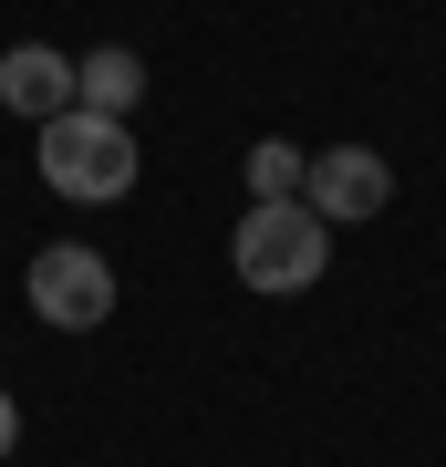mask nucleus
I'll use <instances>...</instances> for the list:
<instances>
[{"label": "nucleus", "mask_w": 446, "mask_h": 467, "mask_svg": "<svg viewBox=\"0 0 446 467\" xmlns=\"http://www.w3.org/2000/svg\"><path fill=\"white\" fill-rule=\"evenodd\" d=\"M42 135V187L52 198H73V208H115L135 177H146V146H135V125L125 115H52V125H32Z\"/></svg>", "instance_id": "f257e3e1"}, {"label": "nucleus", "mask_w": 446, "mask_h": 467, "mask_svg": "<svg viewBox=\"0 0 446 467\" xmlns=\"http://www.w3.org/2000/svg\"><path fill=\"white\" fill-rule=\"evenodd\" d=\"M229 270L249 291H312L322 270H332V218L322 208H301V198H249V218L229 229Z\"/></svg>", "instance_id": "f03ea898"}, {"label": "nucleus", "mask_w": 446, "mask_h": 467, "mask_svg": "<svg viewBox=\"0 0 446 467\" xmlns=\"http://www.w3.org/2000/svg\"><path fill=\"white\" fill-rule=\"evenodd\" d=\"M21 291H32V322H52V333H94V322H115V260H104L94 239H52V250H32Z\"/></svg>", "instance_id": "7ed1b4c3"}, {"label": "nucleus", "mask_w": 446, "mask_h": 467, "mask_svg": "<svg viewBox=\"0 0 446 467\" xmlns=\"http://www.w3.org/2000/svg\"><path fill=\"white\" fill-rule=\"evenodd\" d=\"M301 208H322L332 229H353V218H384V208H395V167H384L374 146H322L312 167H301Z\"/></svg>", "instance_id": "20e7f679"}, {"label": "nucleus", "mask_w": 446, "mask_h": 467, "mask_svg": "<svg viewBox=\"0 0 446 467\" xmlns=\"http://www.w3.org/2000/svg\"><path fill=\"white\" fill-rule=\"evenodd\" d=\"M0 104H11L21 125L73 115V63H63L52 42H11V52H0Z\"/></svg>", "instance_id": "39448f33"}, {"label": "nucleus", "mask_w": 446, "mask_h": 467, "mask_svg": "<svg viewBox=\"0 0 446 467\" xmlns=\"http://www.w3.org/2000/svg\"><path fill=\"white\" fill-rule=\"evenodd\" d=\"M135 94H146V63H135L125 42H104V52L73 63V104L83 115H135Z\"/></svg>", "instance_id": "423d86ee"}, {"label": "nucleus", "mask_w": 446, "mask_h": 467, "mask_svg": "<svg viewBox=\"0 0 446 467\" xmlns=\"http://www.w3.org/2000/svg\"><path fill=\"white\" fill-rule=\"evenodd\" d=\"M239 167H249V198H301V167H312V146H291V135H260Z\"/></svg>", "instance_id": "0eeeda50"}, {"label": "nucleus", "mask_w": 446, "mask_h": 467, "mask_svg": "<svg viewBox=\"0 0 446 467\" xmlns=\"http://www.w3.org/2000/svg\"><path fill=\"white\" fill-rule=\"evenodd\" d=\"M11 447H21V405L0 395V457H11Z\"/></svg>", "instance_id": "6e6552de"}]
</instances>
